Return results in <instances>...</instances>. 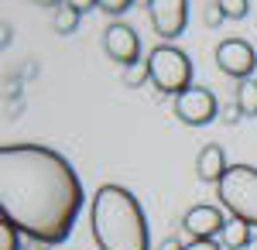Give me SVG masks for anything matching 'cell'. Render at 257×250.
Wrapping results in <instances>:
<instances>
[{"instance_id": "cb8c5ba5", "label": "cell", "mask_w": 257, "mask_h": 250, "mask_svg": "<svg viewBox=\"0 0 257 250\" xmlns=\"http://www.w3.org/2000/svg\"><path fill=\"white\" fill-rule=\"evenodd\" d=\"M247 250H257V233L250 236V243H247Z\"/></svg>"}, {"instance_id": "52a82bcc", "label": "cell", "mask_w": 257, "mask_h": 250, "mask_svg": "<svg viewBox=\"0 0 257 250\" xmlns=\"http://www.w3.org/2000/svg\"><path fill=\"white\" fill-rule=\"evenodd\" d=\"M148 18L158 38L172 41L189 24V0H148Z\"/></svg>"}, {"instance_id": "ffe728a7", "label": "cell", "mask_w": 257, "mask_h": 250, "mask_svg": "<svg viewBox=\"0 0 257 250\" xmlns=\"http://www.w3.org/2000/svg\"><path fill=\"white\" fill-rule=\"evenodd\" d=\"M185 250H223V243H216V240H192V243H185Z\"/></svg>"}, {"instance_id": "7402d4cb", "label": "cell", "mask_w": 257, "mask_h": 250, "mask_svg": "<svg viewBox=\"0 0 257 250\" xmlns=\"http://www.w3.org/2000/svg\"><path fill=\"white\" fill-rule=\"evenodd\" d=\"M158 250H185V243H182L178 236H168V240H165V243H161Z\"/></svg>"}, {"instance_id": "8992f818", "label": "cell", "mask_w": 257, "mask_h": 250, "mask_svg": "<svg viewBox=\"0 0 257 250\" xmlns=\"http://www.w3.org/2000/svg\"><path fill=\"white\" fill-rule=\"evenodd\" d=\"M216 65L223 76L237 79V82H243V79L254 76L257 69V52L250 48V41L243 38H226L216 45Z\"/></svg>"}, {"instance_id": "44dd1931", "label": "cell", "mask_w": 257, "mask_h": 250, "mask_svg": "<svg viewBox=\"0 0 257 250\" xmlns=\"http://www.w3.org/2000/svg\"><path fill=\"white\" fill-rule=\"evenodd\" d=\"M65 4H72L79 14H86V11H96V0H65Z\"/></svg>"}, {"instance_id": "7c38bea8", "label": "cell", "mask_w": 257, "mask_h": 250, "mask_svg": "<svg viewBox=\"0 0 257 250\" xmlns=\"http://www.w3.org/2000/svg\"><path fill=\"white\" fill-rule=\"evenodd\" d=\"M79 11L72 7V4H62L59 11H55V18H52V28H55V35H62V38H69L76 28H79Z\"/></svg>"}, {"instance_id": "9c48e42d", "label": "cell", "mask_w": 257, "mask_h": 250, "mask_svg": "<svg viewBox=\"0 0 257 250\" xmlns=\"http://www.w3.org/2000/svg\"><path fill=\"white\" fill-rule=\"evenodd\" d=\"M223 226H226V219H223L219 206H192L182 219V230L192 240H216L223 233Z\"/></svg>"}, {"instance_id": "7a4b0ae2", "label": "cell", "mask_w": 257, "mask_h": 250, "mask_svg": "<svg viewBox=\"0 0 257 250\" xmlns=\"http://www.w3.org/2000/svg\"><path fill=\"white\" fill-rule=\"evenodd\" d=\"M89 226L99 250H148V219L123 185H99L89 202Z\"/></svg>"}, {"instance_id": "8fae6325", "label": "cell", "mask_w": 257, "mask_h": 250, "mask_svg": "<svg viewBox=\"0 0 257 250\" xmlns=\"http://www.w3.org/2000/svg\"><path fill=\"white\" fill-rule=\"evenodd\" d=\"M250 236H254L250 226H247L243 219H233V216H230V219H226V226H223V233H219V243H223L226 250H247Z\"/></svg>"}, {"instance_id": "ba28073f", "label": "cell", "mask_w": 257, "mask_h": 250, "mask_svg": "<svg viewBox=\"0 0 257 250\" xmlns=\"http://www.w3.org/2000/svg\"><path fill=\"white\" fill-rule=\"evenodd\" d=\"M103 48H106V55L113 58V62H120L123 69L141 62V38H138V31L127 28L123 21L106 24V31H103Z\"/></svg>"}, {"instance_id": "5bb4252c", "label": "cell", "mask_w": 257, "mask_h": 250, "mask_svg": "<svg viewBox=\"0 0 257 250\" xmlns=\"http://www.w3.org/2000/svg\"><path fill=\"white\" fill-rule=\"evenodd\" d=\"M148 79H151V65H148V58L138 62V65H127V69H123V86H131V89L144 86Z\"/></svg>"}, {"instance_id": "9a60e30c", "label": "cell", "mask_w": 257, "mask_h": 250, "mask_svg": "<svg viewBox=\"0 0 257 250\" xmlns=\"http://www.w3.org/2000/svg\"><path fill=\"white\" fill-rule=\"evenodd\" d=\"M216 4L223 11V18H230V21H243L250 14V0H216Z\"/></svg>"}, {"instance_id": "e0dca14e", "label": "cell", "mask_w": 257, "mask_h": 250, "mask_svg": "<svg viewBox=\"0 0 257 250\" xmlns=\"http://www.w3.org/2000/svg\"><path fill=\"white\" fill-rule=\"evenodd\" d=\"M131 4H134V0H96V7L103 11V14H110V18L127 14V11H131Z\"/></svg>"}, {"instance_id": "3957f363", "label": "cell", "mask_w": 257, "mask_h": 250, "mask_svg": "<svg viewBox=\"0 0 257 250\" xmlns=\"http://www.w3.org/2000/svg\"><path fill=\"white\" fill-rule=\"evenodd\" d=\"M216 199L233 219L257 226V168L254 165H230L223 182L216 185Z\"/></svg>"}, {"instance_id": "603a6c76", "label": "cell", "mask_w": 257, "mask_h": 250, "mask_svg": "<svg viewBox=\"0 0 257 250\" xmlns=\"http://www.w3.org/2000/svg\"><path fill=\"white\" fill-rule=\"evenodd\" d=\"M35 4H41V7H55V11H59L65 0H35Z\"/></svg>"}, {"instance_id": "6da1fadb", "label": "cell", "mask_w": 257, "mask_h": 250, "mask_svg": "<svg viewBox=\"0 0 257 250\" xmlns=\"http://www.w3.org/2000/svg\"><path fill=\"white\" fill-rule=\"evenodd\" d=\"M82 202L79 175L65 154L45 144L0 148V212L35 243H65Z\"/></svg>"}, {"instance_id": "d6986e66", "label": "cell", "mask_w": 257, "mask_h": 250, "mask_svg": "<svg viewBox=\"0 0 257 250\" xmlns=\"http://www.w3.org/2000/svg\"><path fill=\"white\" fill-rule=\"evenodd\" d=\"M240 116H243V113H240V106H237V103H230V106H223V110H219V120H223L226 127H233Z\"/></svg>"}, {"instance_id": "2e32d148", "label": "cell", "mask_w": 257, "mask_h": 250, "mask_svg": "<svg viewBox=\"0 0 257 250\" xmlns=\"http://www.w3.org/2000/svg\"><path fill=\"white\" fill-rule=\"evenodd\" d=\"M0 250H21V230L7 219H0Z\"/></svg>"}, {"instance_id": "ac0fdd59", "label": "cell", "mask_w": 257, "mask_h": 250, "mask_svg": "<svg viewBox=\"0 0 257 250\" xmlns=\"http://www.w3.org/2000/svg\"><path fill=\"white\" fill-rule=\"evenodd\" d=\"M223 11H219V4H213V7H206V14H202V24H206V28H219V24H223Z\"/></svg>"}, {"instance_id": "4fadbf2b", "label": "cell", "mask_w": 257, "mask_h": 250, "mask_svg": "<svg viewBox=\"0 0 257 250\" xmlns=\"http://www.w3.org/2000/svg\"><path fill=\"white\" fill-rule=\"evenodd\" d=\"M233 103L240 106L243 116H257V79L237 82V99H233Z\"/></svg>"}, {"instance_id": "30bf717a", "label": "cell", "mask_w": 257, "mask_h": 250, "mask_svg": "<svg viewBox=\"0 0 257 250\" xmlns=\"http://www.w3.org/2000/svg\"><path fill=\"white\" fill-rule=\"evenodd\" d=\"M226 151L219 148V144H206L196 158V175L199 182H209V185H219L223 182V175H226Z\"/></svg>"}, {"instance_id": "5b68a950", "label": "cell", "mask_w": 257, "mask_h": 250, "mask_svg": "<svg viewBox=\"0 0 257 250\" xmlns=\"http://www.w3.org/2000/svg\"><path fill=\"white\" fill-rule=\"evenodd\" d=\"M172 110H175V116L182 123H189V127H206V123H213L219 116V103H216V96H213V89L192 86V89H185L182 96H175Z\"/></svg>"}, {"instance_id": "277c9868", "label": "cell", "mask_w": 257, "mask_h": 250, "mask_svg": "<svg viewBox=\"0 0 257 250\" xmlns=\"http://www.w3.org/2000/svg\"><path fill=\"white\" fill-rule=\"evenodd\" d=\"M151 82L161 96H182L185 89H192V58L175 45H158L151 55Z\"/></svg>"}, {"instance_id": "d4e9b609", "label": "cell", "mask_w": 257, "mask_h": 250, "mask_svg": "<svg viewBox=\"0 0 257 250\" xmlns=\"http://www.w3.org/2000/svg\"><path fill=\"white\" fill-rule=\"evenodd\" d=\"M35 250H48V247H41V243H38V247H35Z\"/></svg>"}]
</instances>
